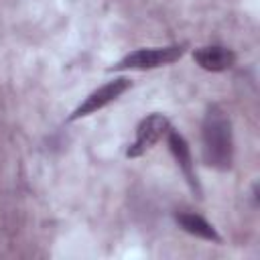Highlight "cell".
Returning a JSON list of instances; mask_svg holds the SVG:
<instances>
[{
    "label": "cell",
    "mask_w": 260,
    "mask_h": 260,
    "mask_svg": "<svg viewBox=\"0 0 260 260\" xmlns=\"http://www.w3.org/2000/svg\"><path fill=\"white\" fill-rule=\"evenodd\" d=\"M195 63L205 69V71H225L236 63V55L234 51H230L228 47H219V45H211V47H199L193 53Z\"/></svg>",
    "instance_id": "5"
},
{
    "label": "cell",
    "mask_w": 260,
    "mask_h": 260,
    "mask_svg": "<svg viewBox=\"0 0 260 260\" xmlns=\"http://www.w3.org/2000/svg\"><path fill=\"white\" fill-rule=\"evenodd\" d=\"M130 79L128 77H118V79H112L108 83H104L102 87H98L95 91H91L69 116V120H77V118H83V116H89L98 110H102L104 106H108L110 102H114L116 98H120L128 87H130Z\"/></svg>",
    "instance_id": "4"
},
{
    "label": "cell",
    "mask_w": 260,
    "mask_h": 260,
    "mask_svg": "<svg viewBox=\"0 0 260 260\" xmlns=\"http://www.w3.org/2000/svg\"><path fill=\"white\" fill-rule=\"evenodd\" d=\"M185 53L183 45H169V47H150V49H138L122 57L116 65H112V71L122 69H154L160 65L175 63Z\"/></svg>",
    "instance_id": "2"
},
{
    "label": "cell",
    "mask_w": 260,
    "mask_h": 260,
    "mask_svg": "<svg viewBox=\"0 0 260 260\" xmlns=\"http://www.w3.org/2000/svg\"><path fill=\"white\" fill-rule=\"evenodd\" d=\"M201 154L207 167L228 171L234 160L232 122L219 106H209L201 124Z\"/></svg>",
    "instance_id": "1"
},
{
    "label": "cell",
    "mask_w": 260,
    "mask_h": 260,
    "mask_svg": "<svg viewBox=\"0 0 260 260\" xmlns=\"http://www.w3.org/2000/svg\"><path fill=\"white\" fill-rule=\"evenodd\" d=\"M169 132V120L167 116L162 114H150L146 116L138 128H136V136L134 140L130 142L128 150H126V156L130 158H136V156H142L146 150H150L165 134Z\"/></svg>",
    "instance_id": "3"
},
{
    "label": "cell",
    "mask_w": 260,
    "mask_h": 260,
    "mask_svg": "<svg viewBox=\"0 0 260 260\" xmlns=\"http://www.w3.org/2000/svg\"><path fill=\"white\" fill-rule=\"evenodd\" d=\"M177 223L181 230H185L187 234L195 236V238H201V240H209V242H219L221 236L215 232V228L203 219L201 215H195V213H177L175 215Z\"/></svg>",
    "instance_id": "7"
},
{
    "label": "cell",
    "mask_w": 260,
    "mask_h": 260,
    "mask_svg": "<svg viewBox=\"0 0 260 260\" xmlns=\"http://www.w3.org/2000/svg\"><path fill=\"white\" fill-rule=\"evenodd\" d=\"M167 138H169V148H171V152H173L179 169L183 171L187 183L191 185L193 191L199 193V185H197V177H195V171H193V158H191V150H189L187 140L177 130H171V128L167 132Z\"/></svg>",
    "instance_id": "6"
}]
</instances>
